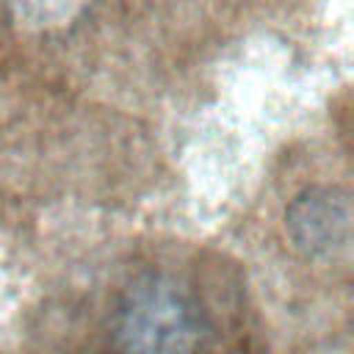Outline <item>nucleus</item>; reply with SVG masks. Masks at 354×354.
Wrapping results in <instances>:
<instances>
[{
  "label": "nucleus",
  "instance_id": "obj_1",
  "mask_svg": "<svg viewBox=\"0 0 354 354\" xmlns=\"http://www.w3.org/2000/svg\"><path fill=\"white\" fill-rule=\"evenodd\" d=\"M205 321L194 296L169 277L136 282L116 313L119 354H196Z\"/></svg>",
  "mask_w": 354,
  "mask_h": 354
},
{
  "label": "nucleus",
  "instance_id": "obj_2",
  "mask_svg": "<svg viewBox=\"0 0 354 354\" xmlns=\"http://www.w3.org/2000/svg\"><path fill=\"white\" fill-rule=\"evenodd\" d=\"M348 199L332 188H313L296 196L288 210V232L307 254H324L348 241Z\"/></svg>",
  "mask_w": 354,
  "mask_h": 354
}]
</instances>
